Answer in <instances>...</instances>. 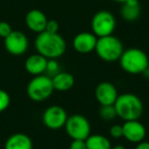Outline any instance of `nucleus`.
<instances>
[{"label":"nucleus","instance_id":"3","mask_svg":"<svg viewBox=\"0 0 149 149\" xmlns=\"http://www.w3.org/2000/svg\"><path fill=\"white\" fill-rule=\"evenodd\" d=\"M118 61L124 72L131 74H140L148 68L149 58L143 50L129 48L124 50Z\"/></svg>","mask_w":149,"mask_h":149},{"label":"nucleus","instance_id":"23","mask_svg":"<svg viewBox=\"0 0 149 149\" xmlns=\"http://www.w3.org/2000/svg\"><path fill=\"white\" fill-rule=\"evenodd\" d=\"M109 135L114 139H120L123 137V126L122 125H113L109 129Z\"/></svg>","mask_w":149,"mask_h":149},{"label":"nucleus","instance_id":"6","mask_svg":"<svg viewBox=\"0 0 149 149\" xmlns=\"http://www.w3.org/2000/svg\"><path fill=\"white\" fill-rule=\"evenodd\" d=\"M63 128L72 140H86L91 134L89 120L82 114H72L68 116Z\"/></svg>","mask_w":149,"mask_h":149},{"label":"nucleus","instance_id":"4","mask_svg":"<svg viewBox=\"0 0 149 149\" xmlns=\"http://www.w3.org/2000/svg\"><path fill=\"white\" fill-rule=\"evenodd\" d=\"M124 50L122 41L116 36L109 35L98 38L94 51L104 61L114 62L120 59Z\"/></svg>","mask_w":149,"mask_h":149},{"label":"nucleus","instance_id":"11","mask_svg":"<svg viewBox=\"0 0 149 149\" xmlns=\"http://www.w3.org/2000/svg\"><path fill=\"white\" fill-rule=\"evenodd\" d=\"M98 38L91 32H82L74 36L72 39V47L81 54L91 53L95 50Z\"/></svg>","mask_w":149,"mask_h":149},{"label":"nucleus","instance_id":"19","mask_svg":"<svg viewBox=\"0 0 149 149\" xmlns=\"http://www.w3.org/2000/svg\"><path fill=\"white\" fill-rule=\"evenodd\" d=\"M99 116L104 120H112L116 118V111L113 105H100Z\"/></svg>","mask_w":149,"mask_h":149},{"label":"nucleus","instance_id":"25","mask_svg":"<svg viewBox=\"0 0 149 149\" xmlns=\"http://www.w3.org/2000/svg\"><path fill=\"white\" fill-rule=\"evenodd\" d=\"M70 149H87L85 140H72Z\"/></svg>","mask_w":149,"mask_h":149},{"label":"nucleus","instance_id":"13","mask_svg":"<svg viewBox=\"0 0 149 149\" xmlns=\"http://www.w3.org/2000/svg\"><path fill=\"white\" fill-rule=\"evenodd\" d=\"M47 21L48 19L45 13L39 9H31L28 11L25 17V23L28 29L37 34L45 31Z\"/></svg>","mask_w":149,"mask_h":149},{"label":"nucleus","instance_id":"27","mask_svg":"<svg viewBox=\"0 0 149 149\" xmlns=\"http://www.w3.org/2000/svg\"><path fill=\"white\" fill-rule=\"evenodd\" d=\"M111 149H126V148H125L123 145H116V146H114L113 148H111Z\"/></svg>","mask_w":149,"mask_h":149},{"label":"nucleus","instance_id":"29","mask_svg":"<svg viewBox=\"0 0 149 149\" xmlns=\"http://www.w3.org/2000/svg\"><path fill=\"white\" fill-rule=\"evenodd\" d=\"M148 70H149V61H148Z\"/></svg>","mask_w":149,"mask_h":149},{"label":"nucleus","instance_id":"2","mask_svg":"<svg viewBox=\"0 0 149 149\" xmlns=\"http://www.w3.org/2000/svg\"><path fill=\"white\" fill-rule=\"evenodd\" d=\"M113 106L116 108V116L125 122L139 120L144 110L142 100L133 93L118 94Z\"/></svg>","mask_w":149,"mask_h":149},{"label":"nucleus","instance_id":"16","mask_svg":"<svg viewBox=\"0 0 149 149\" xmlns=\"http://www.w3.org/2000/svg\"><path fill=\"white\" fill-rule=\"evenodd\" d=\"M54 90L60 92L68 91L74 85V78L72 74L66 72H59L51 78Z\"/></svg>","mask_w":149,"mask_h":149},{"label":"nucleus","instance_id":"28","mask_svg":"<svg viewBox=\"0 0 149 149\" xmlns=\"http://www.w3.org/2000/svg\"><path fill=\"white\" fill-rule=\"evenodd\" d=\"M113 1H116V2H118V3H125L126 1H128V0H113Z\"/></svg>","mask_w":149,"mask_h":149},{"label":"nucleus","instance_id":"21","mask_svg":"<svg viewBox=\"0 0 149 149\" xmlns=\"http://www.w3.org/2000/svg\"><path fill=\"white\" fill-rule=\"evenodd\" d=\"M45 72H47V76H49V77H53L54 74L59 72V64H58V62L55 59H48Z\"/></svg>","mask_w":149,"mask_h":149},{"label":"nucleus","instance_id":"14","mask_svg":"<svg viewBox=\"0 0 149 149\" xmlns=\"http://www.w3.org/2000/svg\"><path fill=\"white\" fill-rule=\"evenodd\" d=\"M47 58L39 53L32 54L26 59L25 68L32 76H39L43 74L46 72V65H47Z\"/></svg>","mask_w":149,"mask_h":149},{"label":"nucleus","instance_id":"8","mask_svg":"<svg viewBox=\"0 0 149 149\" xmlns=\"http://www.w3.org/2000/svg\"><path fill=\"white\" fill-rule=\"evenodd\" d=\"M68 120L65 109L59 105H51L45 109L42 116V120L45 127L50 130H59L63 128Z\"/></svg>","mask_w":149,"mask_h":149},{"label":"nucleus","instance_id":"24","mask_svg":"<svg viewBox=\"0 0 149 149\" xmlns=\"http://www.w3.org/2000/svg\"><path fill=\"white\" fill-rule=\"evenodd\" d=\"M59 30V24L55 19H48L47 24H46L45 31L48 33H58Z\"/></svg>","mask_w":149,"mask_h":149},{"label":"nucleus","instance_id":"15","mask_svg":"<svg viewBox=\"0 0 149 149\" xmlns=\"http://www.w3.org/2000/svg\"><path fill=\"white\" fill-rule=\"evenodd\" d=\"M4 149H33V142L28 135L15 133L7 138Z\"/></svg>","mask_w":149,"mask_h":149},{"label":"nucleus","instance_id":"10","mask_svg":"<svg viewBox=\"0 0 149 149\" xmlns=\"http://www.w3.org/2000/svg\"><path fill=\"white\" fill-rule=\"evenodd\" d=\"M123 126V137L131 143H139L146 136V129L139 120H126Z\"/></svg>","mask_w":149,"mask_h":149},{"label":"nucleus","instance_id":"12","mask_svg":"<svg viewBox=\"0 0 149 149\" xmlns=\"http://www.w3.org/2000/svg\"><path fill=\"white\" fill-rule=\"evenodd\" d=\"M118 96V89L110 82H101L95 89L96 100L100 105H113Z\"/></svg>","mask_w":149,"mask_h":149},{"label":"nucleus","instance_id":"17","mask_svg":"<svg viewBox=\"0 0 149 149\" xmlns=\"http://www.w3.org/2000/svg\"><path fill=\"white\" fill-rule=\"evenodd\" d=\"M141 15V7L138 0H128L123 3L120 8V15L127 22H134L139 19Z\"/></svg>","mask_w":149,"mask_h":149},{"label":"nucleus","instance_id":"26","mask_svg":"<svg viewBox=\"0 0 149 149\" xmlns=\"http://www.w3.org/2000/svg\"><path fill=\"white\" fill-rule=\"evenodd\" d=\"M135 149H149V142L148 141H141V142L137 143V146Z\"/></svg>","mask_w":149,"mask_h":149},{"label":"nucleus","instance_id":"22","mask_svg":"<svg viewBox=\"0 0 149 149\" xmlns=\"http://www.w3.org/2000/svg\"><path fill=\"white\" fill-rule=\"evenodd\" d=\"M13 28L7 22H0V37L4 39L13 32Z\"/></svg>","mask_w":149,"mask_h":149},{"label":"nucleus","instance_id":"1","mask_svg":"<svg viewBox=\"0 0 149 149\" xmlns=\"http://www.w3.org/2000/svg\"><path fill=\"white\" fill-rule=\"evenodd\" d=\"M35 48L37 53L47 59H56L65 52L66 43L63 37L58 33H48L44 31L36 37Z\"/></svg>","mask_w":149,"mask_h":149},{"label":"nucleus","instance_id":"9","mask_svg":"<svg viewBox=\"0 0 149 149\" xmlns=\"http://www.w3.org/2000/svg\"><path fill=\"white\" fill-rule=\"evenodd\" d=\"M4 47L11 55H23L29 48V40L23 32L13 31L4 38Z\"/></svg>","mask_w":149,"mask_h":149},{"label":"nucleus","instance_id":"7","mask_svg":"<svg viewBox=\"0 0 149 149\" xmlns=\"http://www.w3.org/2000/svg\"><path fill=\"white\" fill-rule=\"evenodd\" d=\"M116 19L107 10H100L93 15L91 21L92 33L97 38L112 35L116 30Z\"/></svg>","mask_w":149,"mask_h":149},{"label":"nucleus","instance_id":"18","mask_svg":"<svg viewBox=\"0 0 149 149\" xmlns=\"http://www.w3.org/2000/svg\"><path fill=\"white\" fill-rule=\"evenodd\" d=\"M85 142L87 149H111L110 141L105 136L99 134H90Z\"/></svg>","mask_w":149,"mask_h":149},{"label":"nucleus","instance_id":"20","mask_svg":"<svg viewBox=\"0 0 149 149\" xmlns=\"http://www.w3.org/2000/svg\"><path fill=\"white\" fill-rule=\"evenodd\" d=\"M10 104V96L5 90L0 89V112H3L8 108Z\"/></svg>","mask_w":149,"mask_h":149},{"label":"nucleus","instance_id":"5","mask_svg":"<svg viewBox=\"0 0 149 149\" xmlns=\"http://www.w3.org/2000/svg\"><path fill=\"white\" fill-rule=\"evenodd\" d=\"M54 91L51 77L47 74L35 76L29 82L27 87V94L31 100L35 102H42L48 99Z\"/></svg>","mask_w":149,"mask_h":149}]
</instances>
